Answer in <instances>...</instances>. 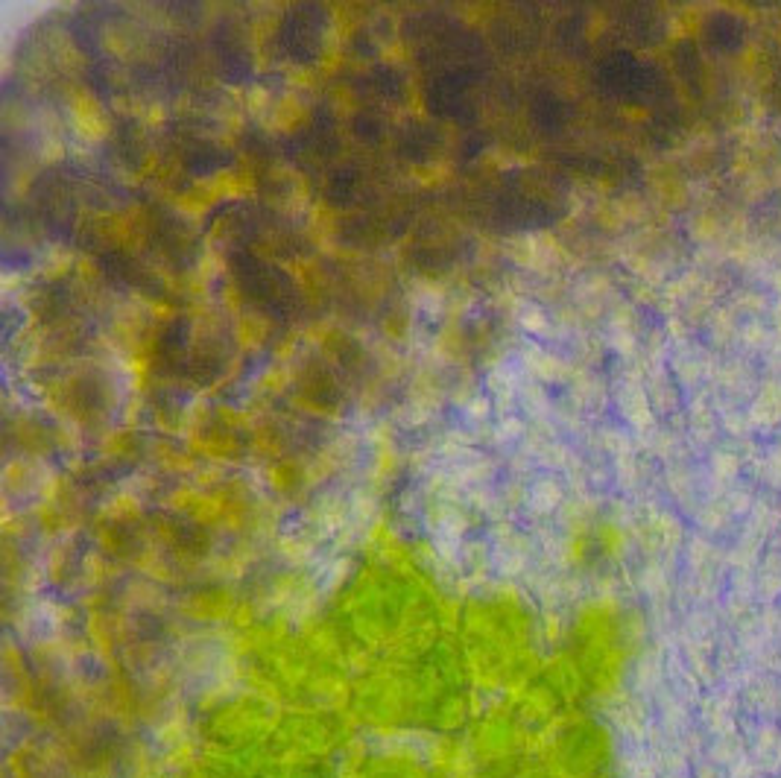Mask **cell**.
<instances>
[{"label":"cell","mask_w":781,"mask_h":778,"mask_svg":"<svg viewBox=\"0 0 781 778\" xmlns=\"http://www.w3.org/2000/svg\"><path fill=\"white\" fill-rule=\"evenodd\" d=\"M705 39L711 41L717 50L732 53V50H738L743 44V24L738 18H732V15H717V18H711V24L705 30Z\"/></svg>","instance_id":"cell-1"}]
</instances>
